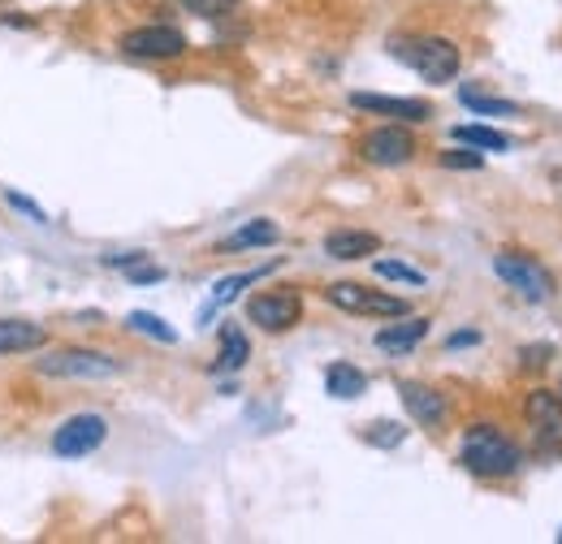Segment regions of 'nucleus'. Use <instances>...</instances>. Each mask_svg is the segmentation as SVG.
<instances>
[{
	"mask_svg": "<svg viewBox=\"0 0 562 544\" xmlns=\"http://www.w3.org/2000/svg\"><path fill=\"white\" fill-rule=\"evenodd\" d=\"M35 372L44 376H66V381H109L122 372L117 359L100 354V350H61V354H48L35 363Z\"/></svg>",
	"mask_w": 562,
	"mask_h": 544,
	"instance_id": "obj_5",
	"label": "nucleus"
},
{
	"mask_svg": "<svg viewBox=\"0 0 562 544\" xmlns=\"http://www.w3.org/2000/svg\"><path fill=\"white\" fill-rule=\"evenodd\" d=\"M4 204L13 207V212H22V216H31L35 225H48V212L35 204V200H26V195H18V191H4Z\"/></svg>",
	"mask_w": 562,
	"mask_h": 544,
	"instance_id": "obj_26",
	"label": "nucleus"
},
{
	"mask_svg": "<svg viewBox=\"0 0 562 544\" xmlns=\"http://www.w3.org/2000/svg\"><path fill=\"white\" fill-rule=\"evenodd\" d=\"M376 276L381 281H403V285H424V272L412 264H398V260H376Z\"/></svg>",
	"mask_w": 562,
	"mask_h": 544,
	"instance_id": "obj_24",
	"label": "nucleus"
},
{
	"mask_svg": "<svg viewBox=\"0 0 562 544\" xmlns=\"http://www.w3.org/2000/svg\"><path fill=\"white\" fill-rule=\"evenodd\" d=\"M493 272H497L519 298H528V303H550V294H554V276H550L546 264H537L532 256L497 251V256H493Z\"/></svg>",
	"mask_w": 562,
	"mask_h": 544,
	"instance_id": "obj_4",
	"label": "nucleus"
},
{
	"mask_svg": "<svg viewBox=\"0 0 562 544\" xmlns=\"http://www.w3.org/2000/svg\"><path fill=\"white\" fill-rule=\"evenodd\" d=\"M363 441H368V445H376V450H398V445L407 441V428H403V423H394V419H376V423H368V428H363Z\"/></svg>",
	"mask_w": 562,
	"mask_h": 544,
	"instance_id": "obj_22",
	"label": "nucleus"
},
{
	"mask_svg": "<svg viewBox=\"0 0 562 544\" xmlns=\"http://www.w3.org/2000/svg\"><path fill=\"white\" fill-rule=\"evenodd\" d=\"M303 316V298L294 290H265V294H251L247 298V320L260 325L265 333H285L294 329Z\"/></svg>",
	"mask_w": 562,
	"mask_h": 544,
	"instance_id": "obj_7",
	"label": "nucleus"
},
{
	"mask_svg": "<svg viewBox=\"0 0 562 544\" xmlns=\"http://www.w3.org/2000/svg\"><path fill=\"white\" fill-rule=\"evenodd\" d=\"M476 341H481V333H476V329H463V333H454L446 345H450V350H459V345H476Z\"/></svg>",
	"mask_w": 562,
	"mask_h": 544,
	"instance_id": "obj_30",
	"label": "nucleus"
},
{
	"mask_svg": "<svg viewBox=\"0 0 562 544\" xmlns=\"http://www.w3.org/2000/svg\"><path fill=\"white\" fill-rule=\"evenodd\" d=\"M398 398H403L407 415H412L420 428H428V432H437V428L446 423V415H450L446 394H437L432 385H420V381H398Z\"/></svg>",
	"mask_w": 562,
	"mask_h": 544,
	"instance_id": "obj_11",
	"label": "nucleus"
},
{
	"mask_svg": "<svg viewBox=\"0 0 562 544\" xmlns=\"http://www.w3.org/2000/svg\"><path fill=\"white\" fill-rule=\"evenodd\" d=\"M524 367H546V359H550V345H532V350H524Z\"/></svg>",
	"mask_w": 562,
	"mask_h": 544,
	"instance_id": "obj_29",
	"label": "nucleus"
},
{
	"mask_svg": "<svg viewBox=\"0 0 562 544\" xmlns=\"http://www.w3.org/2000/svg\"><path fill=\"white\" fill-rule=\"evenodd\" d=\"M40 345H48V329L31 320H0V354H31Z\"/></svg>",
	"mask_w": 562,
	"mask_h": 544,
	"instance_id": "obj_14",
	"label": "nucleus"
},
{
	"mask_svg": "<svg viewBox=\"0 0 562 544\" xmlns=\"http://www.w3.org/2000/svg\"><path fill=\"white\" fill-rule=\"evenodd\" d=\"M459 463L481 479H506L519 472V445L502 437L493 423H472L459 445Z\"/></svg>",
	"mask_w": 562,
	"mask_h": 544,
	"instance_id": "obj_1",
	"label": "nucleus"
},
{
	"mask_svg": "<svg viewBox=\"0 0 562 544\" xmlns=\"http://www.w3.org/2000/svg\"><path fill=\"white\" fill-rule=\"evenodd\" d=\"M559 398H562V389H559Z\"/></svg>",
	"mask_w": 562,
	"mask_h": 544,
	"instance_id": "obj_32",
	"label": "nucleus"
},
{
	"mask_svg": "<svg viewBox=\"0 0 562 544\" xmlns=\"http://www.w3.org/2000/svg\"><path fill=\"white\" fill-rule=\"evenodd\" d=\"M278 238H281L278 225H273L269 216H256V220H247L243 229H234L221 247H225V251H251V247H273Z\"/></svg>",
	"mask_w": 562,
	"mask_h": 544,
	"instance_id": "obj_17",
	"label": "nucleus"
},
{
	"mask_svg": "<svg viewBox=\"0 0 562 544\" xmlns=\"http://www.w3.org/2000/svg\"><path fill=\"white\" fill-rule=\"evenodd\" d=\"M441 169H485V156L454 147V151H441Z\"/></svg>",
	"mask_w": 562,
	"mask_h": 544,
	"instance_id": "obj_25",
	"label": "nucleus"
},
{
	"mask_svg": "<svg viewBox=\"0 0 562 544\" xmlns=\"http://www.w3.org/2000/svg\"><path fill=\"white\" fill-rule=\"evenodd\" d=\"M325 394L338 398V403L363 398V394H368V376H363L355 363H329V372H325Z\"/></svg>",
	"mask_w": 562,
	"mask_h": 544,
	"instance_id": "obj_16",
	"label": "nucleus"
},
{
	"mask_svg": "<svg viewBox=\"0 0 562 544\" xmlns=\"http://www.w3.org/2000/svg\"><path fill=\"white\" fill-rule=\"evenodd\" d=\"M381 251V238L368 234V229H329L325 234V256L329 260H363V256H376Z\"/></svg>",
	"mask_w": 562,
	"mask_h": 544,
	"instance_id": "obj_13",
	"label": "nucleus"
},
{
	"mask_svg": "<svg viewBox=\"0 0 562 544\" xmlns=\"http://www.w3.org/2000/svg\"><path fill=\"white\" fill-rule=\"evenodd\" d=\"M450 135L459 143H468V147H476V151H506L510 147V138L502 131H493V126H454Z\"/></svg>",
	"mask_w": 562,
	"mask_h": 544,
	"instance_id": "obj_21",
	"label": "nucleus"
},
{
	"mask_svg": "<svg viewBox=\"0 0 562 544\" xmlns=\"http://www.w3.org/2000/svg\"><path fill=\"white\" fill-rule=\"evenodd\" d=\"M459 100H463L472 113H481V117H519V104H510V100H493V95H481L476 87H463V91H459Z\"/></svg>",
	"mask_w": 562,
	"mask_h": 544,
	"instance_id": "obj_20",
	"label": "nucleus"
},
{
	"mask_svg": "<svg viewBox=\"0 0 562 544\" xmlns=\"http://www.w3.org/2000/svg\"><path fill=\"white\" fill-rule=\"evenodd\" d=\"M126 325L135 329V333H143V338H156V341H165V345H173L178 341V329H169L160 316H151V311H131L126 316Z\"/></svg>",
	"mask_w": 562,
	"mask_h": 544,
	"instance_id": "obj_23",
	"label": "nucleus"
},
{
	"mask_svg": "<svg viewBox=\"0 0 562 544\" xmlns=\"http://www.w3.org/2000/svg\"><path fill=\"white\" fill-rule=\"evenodd\" d=\"M265 272H269V269L238 272V276H221V281L212 285V303H209V307H204V311H200V320H209V316H212V311H216V307H225V303H234V298H238V290H243V285H251V281H260Z\"/></svg>",
	"mask_w": 562,
	"mask_h": 544,
	"instance_id": "obj_19",
	"label": "nucleus"
},
{
	"mask_svg": "<svg viewBox=\"0 0 562 544\" xmlns=\"http://www.w3.org/2000/svg\"><path fill=\"white\" fill-rule=\"evenodd\" d=\"M351 109L359 113H381V117H398V122H428V104L424 100H398V95H372V91H355Z\"/></svg>",
	"mask_w": 562,
	"mask_h": 544,
	"instance_id": "obj_12",
	"label": "nucleus"
},
{
	"mask_svg": "<svg viewBox=\"0 0 562 544\" xmlns=\"http://www.w3.org/2000/svg\"><path fill=\"white\" fill-rule=\"evenodd\" d=\"M359 156L376 169H398V165L416 160V138L403 126H376L359 138Z\"/></svg>",
	"mask_w": 562,
	"mask_h": 544,
	"instance_id": "obj_9",
	"label": "nucleus"
},
{
	"mask_svg": "<svg viewBox=\"0 0 562 544\" xmlns=\"http://www.w3.org/2000/svg\"><path fill=\"white\" fill-rule=\"evenodd\" d=\"M428 333V320L424 316H412V320H403V325H385L381 333H376V350H385V354H407V350H416Z\"/></svg>",
	"mask_w": 562,
	"mask_h": 544,
	"instance_id": "obj_15",
	"label": "nucleus"
},
{
	"mask_svg": "<svg viewBox=\"0 0 562 544\" xmlns=\"http://www.w3.org/2000/svg\"><path fill=\"white\" fill-rule=\"evenodd\" d=\"M559 541H562V532H559Z\"/></svg>",
	"mask_w": 562,
	"mask_h": 544,
	"instance_id": "obj_31",
	"label": "nucleus"
},
{
	"mask_svg": "<svg viewBox=\"0 0 562 544\" xmlns=\"http://www.w3.org/2000/svg\"><path fill=\"white\" fill-rule=\"evenodd\" d=\"M390 53L403 61V66H412L420 73L424 82H432V87H441V82H450L459 66H463V53H459V44L454 39H446V35H403V39H390Z\"/></svg>",
	"mask_w": 562,
	"mask_h": 544,
	"instance_id": "obj_2",
	"label": "nucleus"
},
{
	"mask_svg": "<svg viewBox=\"0 0 562 544\" xmlns=\"http://www.w3.org/2000/svg\"><path fill=\"white\" fill-rule=\"evenodd\" d=\"M122 53L135 61H173L187 53V35L178 26H139L122 35Z\"/></svg>",
	"mask_w": 562,
	"mask_h": 544,
	"instance_id": "obj_10",
	"label": "nucleus"
},
{
	"mask_svg": "<svg viewBox=\"0 0 562 544\" xmlns=\"http://www.w3.org/2000/svg\"><path fill=\"white\" fill-rule=\"evenodd\" d=\"M135 285H156V281H165V269L160 264H147V256H143L139 264H131V269H122Z\"/></svg>",
	"mask_w": 562,
	"mask_h": 544,
	"instance_id": "obj_28",
	"label": "nucleus"
},
{
	"mask_svg": "<svg viewBox=\"0 0 562 544\" xmlns=\"http://www.w3.org/2000/svg\"><path fill=\"white\" fill-rule=\"evenodd\" d=\"M247 359H251V341H247V333H243L238 325H225V329H221V354H216L212 372H238Z\"/></svg>",
	"mask_w": 562,
	"mask_h": 544,
	"instance_id": "obj_18",
	"label": "nucleus"
},
{
	"mask_svg": "<svg viewBox=\"0 0 562 544\" xmlns=\"http://www.w3.org/2000/svg\"><path fill=\"white\" fill-rule=\"evenodd\" d=\"M524 419L532 428V441L541 454H559L562 450V398L554 389H532L524 398Z\"/></svg>",
	"mask_w": 562,
	"mask_h": 544,
	"instance_id": "obj_6",
	"label": "nucleus"
},
{
	"mask_svg": "<svg viewBox=\"0 0 562 544\" xmlns=\"http://www.w3.org/2000/svg\"><path fill=\"white\" fill-rule=\"evenodd\" d=\"M109 437V419L104 415H74L53 432V454L57 458H87L104 445Z\"/></svg>",
	"mask_w": 562,
	"mask_h": 544,
	"instance_id": "obj_8",
	"label": "nucleus"
},
{
	"mask_svg": "<svg viewBox=\"0 0 562 544\" xmlns=\"http://www.w3.org/2000/svg\"><path fill=\"white\" fill-rule=\"evenodd\" d=\"M325 298L338 307V311H351V316H376V320H403L407 316V303L385 294V290H372V285H359V281H334L325 285Z\"/></svg>",
	"mask_w": 562,
	"mask_h": 544,
	"instance_id": "obj_3",
	"label": "nucleus"
},
{
	"mask_svg": "<svg viewBox=\"0 0 562 544\" xmlns=\"http://www.w3.org/2000/svg\"><path fill=\"white\" fill-rule=\"evenodd\" d=\"M182 9H191V13H200V18H225L238 0H178Z\"/></svg>",
	"mask_w": 562,
	"mask_h": 544,
	"instance_id": "obj_27",
	"label": "nucleus"
}]
</instances>
